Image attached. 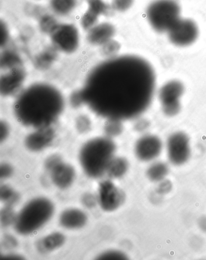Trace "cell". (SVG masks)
Listing matches in <instances>:
<instances>
[{"label":"cell","mask_w":206,"mask_h":260,"mask_svg":"<svg viewBox=\"0 0 206 260\" xmlns=\"http://www.w3.org/2000/svg\"><path fill=\"white\" fill-rule=\"evenodd\" d=\"M155 75L140 56L117 55L95 66L80 89L84 105L103 118L123 121L139 117L154 95Z\"/></svg>","instance_id":"obj_1"},{"label":"cell","mask_w":206,"mask_h":260,"mask_svg":"<svg viewBox=\"0 0 206 260\" xmlns=\"http://www.w3.org/2000/svg\"><path fill=\"white\" fill-rule=\"evenodd\" d=\"M66 101L58 86L46 81L28 84L15 97V117L25 126H51L64 112Z\"/></svg>","instance_id":"obj_2"},{"label":"cell","mask_w":206,"mask_h":260,"mask_svg":"<svg viewBox=\"0 0 206 260\" xmlns=\"http://www.w3.org/2000/svg\"><path fill=\"white\" fill-rule=\"evenodd\" d=\"M115 145L110 137H96L87 142L81 148L79 158L87 175L98 178L107 171L114 158Z\"/></svg>","instance_id":"obj_3"},{"label":"cell","mask_w":206,"mask_h":260,"mask_svg":"<svg viewBox=\"0 0 206 260\" xmlns=\"http://www.w3.org/2000/svg\"><path fill=\"white\" fill-rule=\"evenodd\" d=\"M54 212V205L49 200L40 197L31 200L17 215L15 230L21 235L32 234L45 224Z\"/></svg>","instance_id":"obj_4"},{"label":"cell","mask_w":206,"mask_h":260,"mask_svg":"<svg viewBox=\"0 0 206 260\" xmlns=\"http://www.w3.org/2000/svg\"><path fill=\"white\" fill-rule=\"evenodd\" d=\"M181 8L175 0H155L147 9L148 21L158 32H168L181 19Z\"/></svg>","instance_id":"obj_5"},{"label":"cell","mask_w":206,"mask_h":260,"mask_svg":"<svg viewBox=\"0 0 206 260\" xmlns=\"http://www.w3.org/2000/svg\"><path fill=\"white\" fill-rule=\"evenodd\" d=\"M50 36L53 47L58 52L73 54L79 48V31L73 24H59Z\"/></svg>","instance_id":"obj_6"},{"label":"cell","mask_w":206,"mask_h":260,"mask_svg":"<svg viewBox=\"0 0 206 260\" xmlns=\"http://www.w3.org/2000/svg\"><path fill=\"white\" fill-rule=\"evenodd\" d=\"M185 91L183 84L179 81H170L159 92V99L165 114L176 115L180 111V99Z\"/></svg>","instance_id":"obj_7"},{"label":"cell","mask_w":206,"mask_h":260,"mask_svg":"<svg viewBox=\"0 0 206 260\" xmlns=\"http://www.w3.org/2000/svg\"><path fill=\"white\" fill-rule=\"evenodd\" d=\"M169 39L173 45L186 47L192 45L198 37L197 25L190 19H182L168 32Z\"/></svg>","instance_id":"obj_8"},{"label":"cell","mask_w":206,"mask_h":260,"mask_svg":"<svg viewBox=\"0 0 206 260\" xmlns=\"http://www.w3.org/2000/svg\"><path fill=\"white\" fill-rule=\"evenodd\" d=\"M27 78L23 67L6 70L0 78V93L4 98L16 96L25 87Z\"/></svg>","instance_id":"obj_9"},{"label":"cell","mask_w":206,"mask_h":260,"mask_svg":"<svg viewBox=\"0 0 206 260\" xmlns=\"http://www.w3.org/2000/svg\"><path fill=\"white\" fill-rule=\"evenodd\" d=\"M168 158L172 164L182 165L188 160L190 155V141L183 133L171 135L167 143Z\"/></svg>","instance_id":"obj_10"},{"label":"cell","mask_w":206,"mask_h":260,"mask_svg":"<svg viewBox=\"0 0 206 260\" xmlns=\"http://www.w3.org/2000/svg\"><path fill=\"white\" fill-rule=\"evenodd\" d=\"M125 200L124 193L110 181H103L99 185V200L101 208L105 211L117 209Z\"/></svg>","instance_id":"obj_11"},{"label":"cell","mask_w":206,"mask_h":260,"mask_svg":"<svg viewBox=\"0 0 206 260\" xmlns=\"http://www.w3.org/2000/svg\"><path fill=\"white\" fill-rule=\"evenodd\" d=\"M162 143L154 136H146L140 138L135 146L136 155L140 160L151 161L160 154Z\"/></svg>","instance_id":"obj_12"},{"label":"cell","mask_w":206,"mask_h":260,"mask_svg":"<svg viewBox=\"0 0 206 260\" xmlns=\"http://www.w3.org/2000/svg\"><path fill=\"white\" fill-rule=\"evenodd\" d=\"M55 138V131L51 126L37 128L28 135L24 145L30 151L38 152L51 145Z\"/></svg>","instance_id":"obj_13"},{"label":"cell","mask_w":206,"mask_h":260,"mask_svg":"<svg viewBox=\"0 0 206 260\" xmlns=\"http://www.w3.org/2000/svg\"><path fill=\"white\" fill-rule=\"evenodd\" d=\"M115 27L111 23L97 24L87 31V40L90 45L102 47L114 39Z\"/></svg>","instance_id":"obj_14"},{"label":"cell","mask_w":206,"mask_h":260,"mask_svg":"<svg viewBox=\"0 0 206 260\" xmlns=\"http://www.w3.org/2000/svg\"><path fill=\"white\" fill-rule=\"evenodd\" d=\"M108 6L104 0H87V8L81 19V25L88 31L95 26L100 17L108 11Z\"/></svg>","instance_id":"obj_15"},{"label":"cell","mask_w":206,"mask_h":260,"mask_svg":"<svg viewBox=\"0 0 206 260\" xmlns=\"http://www.w3.org/2000/svg\"><path fill=\"white\" fill-rule=\"evenodd\" d=\"M51 177L53 182L60 189H66L73 183L75 172L71 166L62 161L52 171Z\"/></svg>","instance_id":"obj_16"},{"label":"cell","mask_w":206,"mask_h":260,"mask_svg":"<svg viewBox=\"0 0 206 260\" xmlns=\"http://www.w3.org/2000/svg\"><path fill=\"white\" fill-rule=\"evenodd\" d=\"M87 217L83 211L78 209H68L62 213L60 223L67 229H78L86 224Z\"/></svg>","instance_id":"obj_17"},{"label":"cell","mask_w":206,"mask_h":260,"mask_svg":"<svg viewBox=\"0 0 206 260\" xmlns=\"http://www.w3.org/2000/svg\"><path fill=\"white\" fill-rule=\"evenodd\" d=\"M65 237L61 233H54L44 238L37 243V248L42 253H48L60 247L64 243Z\"/></svg>","instance_id":"obj_18"},{"label":"cell","mask_w":206,"mask_h":260,"mask_svg":"<svg viewBox=\"0 0 206 260\" xmlns=\"http://www.w3.org/2000/svg\"><path fill=\"white\" fill-rule=\"evenodd\" d=\"M77 5V0H50L53 12L59 16H67L72 12Z\"/></svg>","instance_id":"obj_19"},{"label":"cell","mask_w":206,"mask_h":260,"mask_svg":"<svg viewBox=\"0 0 206 260\" xmlns=\"http://www.w3.org/2000/svg\"><path fill=\"white\" fill-rule=\"evenodd\" d=\"M129 168V162L122 157L113 158L108 165L107 173L111 178H119L126 173Z\"/></svg>","instance_id":"obj_20"},{"label":"cell","mask_w":206,"mask_h":260,"mask_svg":"<svg viewBox=\"0 0 206 260\" xmlns=\"http://www.w3.org/2000/svg\"><path fill=\"white\" fill-rule=\"evenodd\" d=\"M23 67L20 55L13 50H6L1 57V67L5 71Z\"/></svg>","instance_id":"obj_21"},{"label":"cell","mask_w":206,"mask_h":260,"mask_svg":"<svg viewBox=\"0 0 206 260\" xmlns=\"http://www.w3.org/2000/svg\"><path fill=\"white\" fill-rule=\"evenodd\" d=\"M56 50L53 47L44 50L36 56L35 63L36 67L42 70H46L54 63L56 59Z\"/></svg>","instance_id":"obj_22"},{"label":"cell","mask_w":206,"mask_h":260,"mask_svg":"<svg viewBox=\"0 0 206 260\" xmlns=\"http://www.w3.org/2000/svg\"><path fill=\"white\" fill-rule=\"evenodd\" d=\"M168 168L163 162H158L153 164L148 169V177L153 181L163 180L168 173Z\"/></svg>","instance_id":"obj_23"},{"label":"cell","mask_w":206,"mask_h":260,"mask_svg":"<svg viewBox=\"0 0 206 260\" xmlns=\"http://www.w3.org/2000/svg\"><path fill=\"white\" fill-rule=\"evenodd\" d=\"M104 130L108 137H114L119 136L122 133L123 126L121 121L108 119L105 124Z\"/></svg>","instance_id":"obj_24"},{"label":"cell","mask_w":206,"mask_h":260,"mask_svg":"<svg viewBox=\"0 0 206 260\" xmlns=\"http://www.w3.org/2000/svg\"><path fill=\"white\" fill-rule=\"evenodd\" d=\"M0 197L2 201L6 203L8 206H12L17 203L19 200L18 194L14 189L7 185L1 186Z\"/></svg>","instance_id":"obj_25"},{"label":"cell","mask_w":206,"mask_h":260,"mask_svg":"<svg viewBox=\"0 0 206 260\" xmlns=\"http://www.w3.org/2000/svg\"><path fill=\"white\" fill-rule=\"evenodd\" d=\"M58 24L59 23L54 17L45 15L40 18L39 26L43 32L51 35Z\"/></svg>","instance_id":"obj_26"},{"label":"cell","mask_w":206,"mask_h":260,"mask_svg":"<svg viewBox=\"0 0 206 260\" xmlns=\"http://www.w3.org/2000/svg\"><path fill=\"white\" fill-rule=\"evenodd\" d=\"M17 216L15 215L14 210L11 206H7L1 211L0 218L3 226L7 227L15 223Z\"/></svg>","instance_id":"obj_27"},{"label":"cell","mask_w":206,"mask_h":260,"mask_svg":"<svg viewBox=\"0 0 206 260\" xmlns=\"http://www.w3.org/2000/svg\"><path fill=\"white\" fill-rule=\"evenodd\" d=\"M101 48L103 54L108 56V58H110L117 56V52L119 51L120 45L119 44L115 42L113 39L111 40L110 42L106 43Z\"/></svg>","instance_id":"obj_28"},{"label":"cell","mask_w":206,"mask_h":260,"mask_svg":"<svg viewBox=\"0 0 206 260\" xmlns=\"http://www.w3.org/2000/svg\"><path fill=\"white\" fill-rule=\"evenodd\" d=\"M92 123L88 116L81 115L76 120V127L80 133H86L91 129Z\"/></svg>","instance_id":"obj_29"},{"label":"cell","mask_w":206,"mask_h":260,"mask_svg":"<svg viewBox=\"0 0 206 260\" xmlns=\"http://www.w3.org/2000/svg\"><path fill=\"white\" fill-rule=\"evenodd\" d=\"M134 0H112V6L114 10L126 12L132 7Z\"/></svg>","instance_id":"obj_30"},{"label":"cell","mask_w":206,"mask_h":260,"mask_svg":"<svg viewBox=\"0 0 206 260\" xmlns=\"http://www.w3.org/2000/svg\"><path fill=\"white\" fill-rule=\"evenodd\" d=\"M127 258V256L123 253L116 251V250H110V251L102 253L97 258L99 259H126Z\"/></svg>","instance_id":"obj_31"},{"label":"cell","mask_w":206,"mask_h":260,"mask_svg":"<svg viewBox=\"0 0 206 260\" xmlns=\"http://www.w3.org/2000/svg\"><path fill=\"white\" fill-rule=\"evenodd\" d=\"M62 161V158L58 155L50 156L45 162V167L48 171H51L56 166Z\"/></svg>","instance_id":"obj_32"},{"label":"cell","mask_w":206,"mask_h":260,"mask_svg":"<svg viewBox=\"0 0 206 260\" xmlns=\"http://www.w3.org/2000/svg\"><path fill=\"white\" fill-rule=\"evenodd\" d=\"M11 128L7 121L2 120L0 123V141L1 143L7 140L10 134Z\"/></svg>","instance_id":"obj_33"},{"label":"cell","mask_w":206,"mask_h":260,"mask_svg":"<svg viewBox=\"0 0 206 260\" xmlns=\"http://www.w3.org/2000/svg\"><path fill=\"white\" fill-rule=\"evenodd\" d=\"M82 202L87 208H93L97 204V199L92 194L87 193L83 197Z\"/></svg>","instance_id":"obj_34"},{"label":"cell","mask_w":206,"mask_h":260,"mask_svg":"<svg viewBox=\"0 0 206 260\" xmlns=\"http://www.w3.org/2000/svg\"><path fill=\"white\" fill-rule=\"evenodd\" d=\"M2 244L6 249H13L17 246L16 239L11 236H6L3 240Z\"/></svg>","instance_id":"obj_35"},{"label":"cell","mask_w":206,"mask_h":260,"mask_svg":"<svg viewBox=\"0 0 206 260\" xmlns=\"http://www.w3.org/2000/svg\"><path fill=\"white\" fill-rule=\"evenodd\" d=\"M0 171H1V177L2 178H7L13 173V168L10 165L5 162V164L1 165Z\"/></svg>","instance_id":"obj_36"},{"label":"cell","mask_w":206,"mask_h":260,"mask_svg":"<svg viewBox=\"0 0 206 260\" xmlns=\"http://www.w3.org/2000/svg\"><path fill=\"white\" fill-rule=\"evenodd\" d=\"M9 39V31L7 26L3 22L1 24V44L2 46H6Z\"/></svg>","instance_id":"obj_37"},{"label":"cell","mask_w":206,"mask_h":260,"mask_svg":"<svg viewBox=\"0 0 206 260\" xmlns=\"http://www.w3.org/2000/svg\"><path fill=\"white\" fill-rule=\"evenodd\" d=\"M21 257L20 256L17 255H9L7 256H3L2 259H20Z\"/></svg>","instance_id":"obj_38"}]
</instances>
